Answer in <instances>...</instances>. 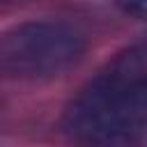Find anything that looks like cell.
<instances>
[{
  "instance_id": "obj_1",
  "label": "cell",
  "mask_w": 147,
  "mask_h": 147,
  "mask_svg": "<svg viewBox=\"0 0 147 147\" xmlns=\"http://www.w3.org/2000/svg\"><path fill=\"white\" fill-rule=\"evenodd\" d=\"M64 131L85 145H140L147 131V62L145 48L117 55L64 113Z\"/></svg>"
},
{
  "instance_id": "obj_2",
  "label": "cell",
  "mask_w": 147,
  "mask_h": 147,
  "mask_svg": "<svg viewBox=\"0 0 147 147\" xmlns=\"http://www.w3.org/2000/svg\"><path fill=\"white\" fill-rule=\"evenodd\" d=\"M87 51L85 34L67 21H28L0 34V76L53 80L74 69Z\"/></svg>"
},
{
  "instance_id": "obj_3",
  "label": "cell",
  "mask_w": 147,
  "mask_h": 147,
  "mask_svg": "<svg viewBox=\"0 0 147 147\" xmlns=\"http://www.w3.org/2000/svg\"><path fill=\"white\" fill-rule=\"evenodd\" d=\"M0 2H11V0H0Z\"/></svg>"
}]
</instances>
